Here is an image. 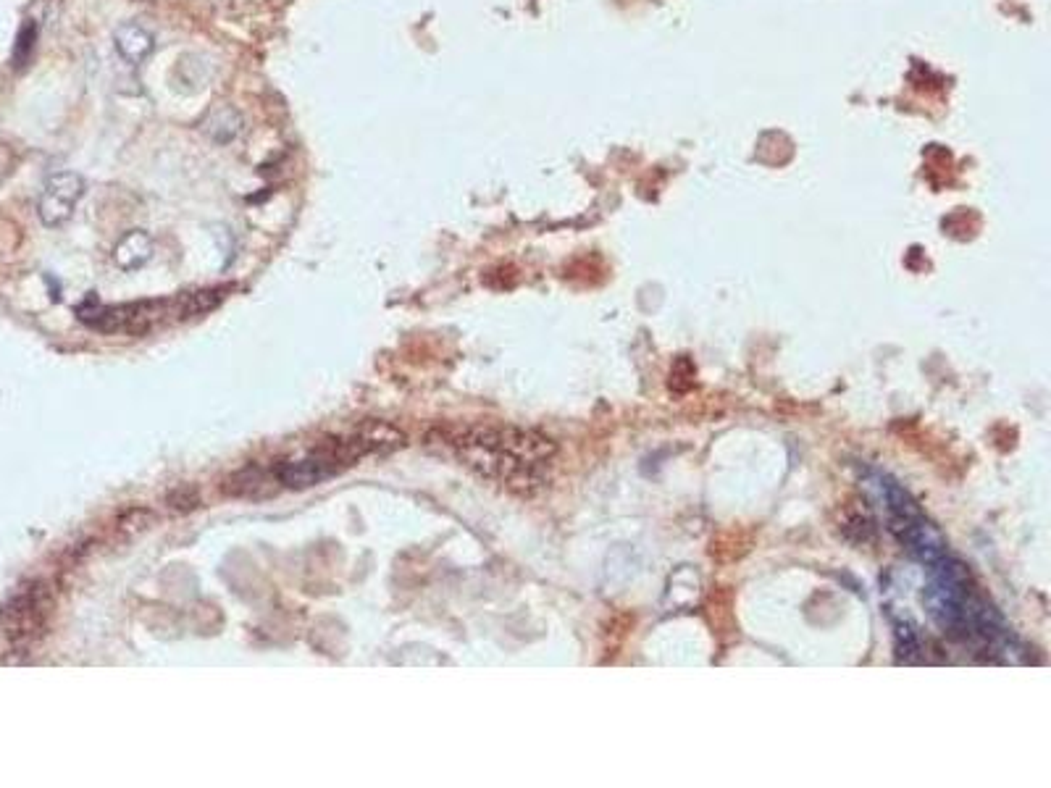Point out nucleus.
Returning <instances> with one entry per match:
<instances>
[{"instance_id":"nucleus-6","label":"nucleus","mask_w":1051,"mask_h":788,"mask_svg":"<svg viewBox=\"0 0 1051 788\" xmlns=\"http://www.w3.org/2000/svg\"><path fill=\"white\" fill-rule=\"evenodd\" d=\"M53 594L43 581L22 586L0 610V628L14 647H32L48 631Z\"/></svg>"},{"instance_id":"nucleus-10","label":"nucleus","mask_w":1051,"mask_h":788,"mask_svg":"<svg viewBox=\"0 0 1051 788\" xmlns=\"http://www.w3.org/2000/svg\"><path fill=\"white\" fill-rule=\"evenodd\" d=\"M113 258H116V263H119L124 271H135V268L145 266V263L153 258V240H150L145 232L135 229V232H129L127 237L116 245Z\"/></svg>"},{"instance_id":"nucleus-3","label":"nucleus","mask_w":1051,"mask_h":788,"mask_svg":"<svg viewBox=\"0 0 1051 788\" xmlns=\"http://www.w3.org/2000/svg\"><path fill=\"white\" fill-rule=\"evenodd\" d=\"M400 444H403V434L397 429L384 426V423H368L347 437H332L316 444L313 450L305 452L303 458L279 463L271 473H274L276 484L287 486V489H305V486H316L321 481L332 479L371 452L395 450Z\"/></svg>"},{"instance_id":"nucleus-9","label":"nucleus","mask_w":1051,"mask_h":788,"mask_svg":"<svg viewBox=\"0 0 1051 788\" xmlns=\"http://www.w3.org/2000/svg\"><path fill=\"white\" fill-rule=\"evenodd\" d=\"M242 127H245L242 113L234 106H224V103H221V106H213L211 111L205 113L203 124H200V129H203L213 142H219V145H229L232 140H237Z\"/></svg>"},{"instance_id":"nucleus-4","label":"nucleus","mask_w":1051,"mask_h":788,"mask_svg":"<svg viewBox=\"0 0 1051 788\" xmlns=\"http://www.w3.org/2000/svg\"><path fill=\"white\" fill-rule=\"evenodd\" d=\"M221 292H195V295L174 297V300H145V303L119 305V308H79V318L85 324L100 331H129V334H145L153 326L166 321H182V318L198 316L205 310L216 308Z\"/></svg>"},{"instance_id":"nucleus-1","label":"nucleus","mask_w":1051,"mask_h":788,"mask_svg":"<svg viewBox=\"0 0 1051 788\" xmlns=\"http://www.w3.org/2000/svg\"><path fill=\"white\" fill-rule=\"evenodd\" d=\"M426 442L445 447L452 458L471 468L476 476L515 494H534L542 489L558 452L555 442L537 431L500 423L442 426L431 431Z\"/></svg>"},{"instance_id":"nucleus-7","label":"nucleus","mask_w":1051,"mask_h":788,"mask_svg":"<svg viewBox=\"0 0 1051 788\" xmlns=\"http://www.w3.org/2000/svg\"><path fill=\"white\" fill-rule=\"evenodd\" d=\"M85 195V179L77 171H58L45 182L37 213L45 226H64L74 216V208Z\"/></svg>"},{"instance_id":"nucleus-12","label":"nucleus","mask_w":1051,"mask_h":788,"mask_svg":"<svg viewBox=\"0 0 1051 788\" xmlns=\"http://www.w3.org/2000/svg\"><path fill=\"white\" fill-rule=\"evenodd\" d=\"M8 169H11V150H8L6 142H0V182L8 174Z\"/></svg>"},{"instance_id":"nucleus-2","label":"nucleus","mask_w":1051,"mask_h":788,"mask_svg":"<svg viewBox=\"0 0 1051 788\" xmlns=\"http://www.w3.org/2000/svg\"><path fill=\"white\" fill-rule=\"evenodd\" d=\"M928 568H931V576H928L925 599H928L933 620L939 623L941 631L962 641L994 644L1002 636L999 618L988 607L986 599L978 594L965 565L952 560L946 552Z\"/></svg>"},{"instance_id":"nucleus-11","label":"nucleus","mask_w":1051,"mask_h":788,"mask_svg":"<svg viewBox=\"0 0 1051 788\" xmlns=\"http://www.w3.org/2000/svg\"><path fill=\"white\" fill-rule=\"evenodd\" d=\"M37 32H40V27H37V22H32V19H27V22L22 24V29H19L14 43V56H11L16 69H24L29 58H32V50H35L37 43Z\"/></svg>"},{"instance_id":"nucleus-5","label":"nucleus","mask_w":1051,"mask_h":788,"mask_svg":"<svg viewBox=\"0 0 1051 788\" xmlns=\"http://www.w3.org/2000/svg\"><path fill=\"white\" fill-rule=\"evenodd\" d=\"M878 492H881L883 513H886L889 531L912 557H917L920 563L931 565L949 552L944 536L936 531V526H933L928 518H925L923 510L917 507V502L912 500L910 494L904 492L902 486H896L894 481L881 479Z\"/></svg>"},{"instance_id":"nucleus-8","label":"nucleus","mask_w":1051,"mask_h":788,"mask_svg":"<svg viewBox=\"0 0 1051 788\" xmlns=\"http://www.w3.org/2000/svg\"><path fill=\"white\" fill-rule=\"evenodd\" d=\"M113 45L119 50V56L132 66H140L142 61H148V56L156 50V37L150 35L148 29L142 24L127 22L116 27L113 32Z\"/></svg>"}]
</instances>
